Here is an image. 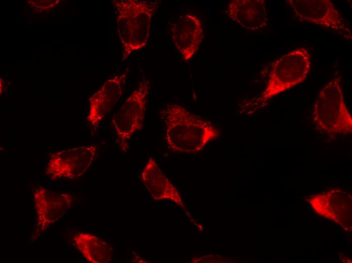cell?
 <instances>
[{"label":"cell","mask_w":352,"mask_h":263,"mask_svg":"<svg viewBox=\"0 0 352 263\" xmlns=\"http://www.w3.org/2000/svg\"><path fill=\"white\" fill-rule=\"evenodd\" d=\"M313 121L319 131L329 136L352 133V117L344 101L340 76L331 79L320 91Z\"/></svg>","instance_id":"obj_2"},{"label":"cell","mask_w":352,"mask_h":263,"mask_svg":"<svg viewBox=\"0 0 352 263\" xmlns=\"http://www.w3.org/2000/svg\"><path fill=\"white\" fill-rule=\"evenodd\" d=\"M165 125V139L173 152L195 154L220 135L211 122L178 104H167L160 111Z\"/></svg>","instance_id":"obj_1"},{"label":"cell","mask_w":352,"mask_h":263,"mask_svg":"<svg viewBox=\"0 0 352 263\" xmlns=\"http://www.w3.org/2000/svg\"><path fill=\"white\" fill-rule=\"evenodd\" d=\"M228 16L241 27L260 31L266 28L268 18L265 0H234L227 7Z\"/></svg>","instance_id":"obj_11"},{"label":"cell","mask_w":352,"mask_h":263,"mask_svg":"<svg viewBox=\"0 0 352 263\" xmlns=\"http://www.w3.org/2000/svg\"><path fill=\"white\" fill-rule=\"evenodd\" d=\"M59 2L58 0H31L28 1V3L33 7L43 10L53 8Z\"/></svg>","instance_id":"obj_15"},{"label":"cell","mask_w":352,"mask_h":263,"mask_svg":"<svg viewBox=\"0 0 352 263\" xmlns=\"http://www.w3.org/2000/svg\"><path fill=\"white\" fill-rule=\"evenodd\" d=\"M127 67L123 72L108 79L89 98L87 120L97 128L107 114L121 97L128 75Z\"/></svg>","instance_id":"obj_8"},{"label":"cell","mask_w":352,"mask_h":263,"mask_svg":"<svg viewBox=\"0 0 352 263\" xmlns=\"http://www.w3.org/2000/svg\"><path fill=\"white\" fill-rule=\"evenodd\" d=\"M116 14L117 32L122 47V55L128 47L131 31L133 15V0H114L113 1Z\"/></svg>","instance_id":"obj_14"},{"label":"cell","mask_w":352,"mask_h":263,"mask_svg":"<svg viewBox=\"0 0 352 263\" xmlns=\"http://www.w3.org/2000/svg\"><path fill=\"white\" fill-rule=\"evenodd\" d=\"M73 241L76 249L89 262H111L113 248L109 242L96 235L84 232L74 235Z\"/></svg>","instance_id":"obj_13"},{"label":"cell","mask_w":352,"mask_h":263,"mask_svg":"<svg viewBox=\"0 0 352 263\" xmlns=\"http://www.w3.org/2000/svg\"><path fill=\"white\" fill-rule=\"evenodd\" d=\"M33 197L36 223L32 239L38 237L61 218L72 206L74 199L71 194L58 193L42 187L33 190Z\"/></svg>","instance_id":"obj_7"},{"label":"cell","mask_w":352,"mask_h":263,"mask_svg":"<svg viewBox=\"0 0 352 263\" xmlns=\"http://www.w3.org/2000/svg\"><path fill=\"white\" fill-rule=\"evenodd\" d=\"M98 147L89 145L57 151L49 154L45 172L52 180H74L84 173L96 159Z\"/></svg>","instance_id":"obj_6"},{"label":"cell","mask_w":352,"mask_h":263,"mask_svg":"<svg viewBox=\"0 0 352 263\" xmlns=\"http://www.w3.org/2000/svg\"><path fill=\"white\" fill-rule=\"evenodd\" d=\"M158 1L133 0V15L129 45L122 61H125L134 52L147 46L153 18L159 8Z\"/></svg>","instance_id":"obj_10"},{"label":"cell","mask_w":352,"mask_h":263,"mask_svg":"<svg viewBox=\"0 0 352 263\" xmlns=\"http://www.w3.org/2000/svg\"><path fill=\"white\" fill-rule=\"evenodd\" d=\"M311 68V56L304 48L291 51L272 64L265 89L258 101L263 104L273 97L304 81Z\"/></svg>","instance_id":"obj_3"},{"label":"cell","mask_w":352,"mask_h":263,"mask_svg":"<svg viewBox=\"0 0 352 263\" xmlns=\"http://www.w3.org/2000/svg\"><path fill=\"white\" fill-rule=\"evenodd\" d=\"M141 179L153 199L169 200L185 208L179 191L163 174L152 157L149 158L142 169Z\"/></svg>","instance_id":"obj_12"},{"label":"cell","mask_w":352,"mask_h":263,"mask_svg":"<svg viewBox=\"0 0 352 263\" xmlns=\"http://www.w3.org/2000/svg\"><path fill=\"white\" fill-rule=\"evenodd\" d=\"M295 16L301 20L334 31L351 40L349 24L330 0H288Z\"/></svg>","instance_id":"obj_5"},{"label":"cell","mask_w":352,"mask_h":263,"mask_svg":"<svg viewBox=\"0 0 352 263\" xmlns=\"http://www.w3.org/2000/svg\"><path fill=\"white\" fill-rule=\"evenodd\" d=\"M170 36L175 49L185 61L191 59L198 51L203 38L201 21L196 15L180 16L170 27Z\"/></svg>","instance_id":"obj_9"},{"label":"cell","mask_w":352,"mask_h":263,"mask_svg":"<svg viewBox=\"0 0 352 263\" xmlns=\"http://www.w3.org/2000/svg\"><path fill=\"white\" fill-rule=\"evenodd\" d=\"M151 85L150 80L143 76L112 118L117 143L122 152L128 151L133 137L143 127Z\"/></svg>","instance_id":"obj_4"}]
</instances>
